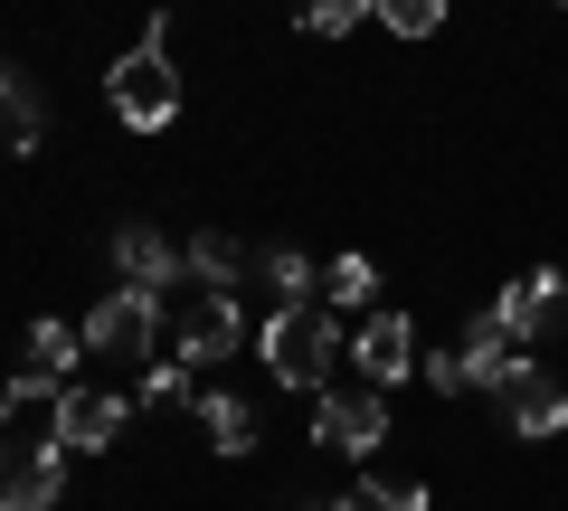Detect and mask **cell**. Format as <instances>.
Listing matches in <instances>:
<instances>
[{"mask_svg":"<svg viewBox=\"0 0 568 511\" xmlns=\"http://www.w3.org/2000/svg\"><path fill=\"white\" fill-rule=\"evenodd\" d=\"M104 114H114L123 133H171V123H181V67H171V48H162V20L142 29V48H123V58L104 67Z\"/></svg>","mask_w":568,"mask_h":511,"instance_id":"obj_1","label":"cell"},{"mask_svg":"<svg viewBox=\"0 0 568 511\" xmlns=\"http://www.w3.org/2000/svg\"><path fill=\"white\" fill-rule=\"evenodd\" d=\"M342 350H351V331H342V313H332L323 294H313V304H275V323H265V369H275L284 389L323 398Z\"/></svg>","mask_w":568,"mask_h":511,"instance_id":"obj_2","label":"cell"},{"mask_svg":"<svg viewBox=\"0 0 568 511\" xmlns=\"http://www.w3.org/2000/svg\"><path fill=\"white\" fill-rule=\"evenodd\" d=\"M67 446L58 436H0V511H58Z\"/></svg>","mask_w":568,"mask_h":511,"instance_id":"obj_3","label":"cell"},{"mask_svg":"<svg viewBox=\"0 0 568 511\" xmlns=\"http://www.w3.org/2000/svg\"><path fill=\"white\" fill-rule=\"evenodd\" d=\"M313 446H332V454H379L388 446V389H323L313 398Z\"/></svg>","mask_w":568,"mask_h":511,"instance_id":"obj_4","label":"cell"},{"mask_svg":"<svg viewBox=\"0 0 568 511\" xmlns=\"http://www.w3.org/2000/svg\"><path fill=\"white\" fill-rule=\"evenodd\" d=\"M85 350H95V360H142V350H152V331H162V294H104L95 313H85Z\"/></svg>","mask_w":568,"mask_h":511,"instance_id":"obj_5","label":"cell"},{"mask_svg":"<svg viewBox=\"0 0 568 511\" xmlns=\"http://www.w3.org/2000/svg\"><path fill=\"white\" fill-rule=\"evenodd\" d=\"M77 360H85V331H77V323H29V341H20V379H10V389H20V408H39V398L77 389V379H67Z\"/></svg>","mask_w":568,"mask_h":511,"instance_id":"obj_6","label":"cell"},{"mask_svg":"<svg viewBox=\"0 0 568 511\" xmlns=\"http://www.w3.org/2000/svg\"><path fill=\"white\" fill-rule=\"evenodd\" d=\"M493 398H503L511 436H530V446H540V436H559V427H568V389H559V379H549L540 360H521V369H511V379H503V389H493Z\"/></svg>","mask_w":568,"mask_h":511,"instance_id":"obj_7","label":"cell"},{"mask_svg":"<svg viewBox=\"0 0 568 511\" xmlns=\"http://www.w3.org/2000/svg\"><path fill=\"white\" fill-rule=\"evenodd\" d=\"M351 360H361L369 389H398L407 369H417V323H407V313H369V323L351 331Z\"/></svg>","mask_w":568,"mask_h":511,"instance_id":"obj_8","label":"cell"},{"mask_svg":"<svg viewBox=\"0 0 568 511\" xmlns=\"http://www.w3.org/2000/svg\"><path fill=\"white\" fill-rule=\"evenodd\" d=\"M114 266H123V285H133V294H162L171 275H181V246H171L152 218H123L114 227Z\"/></svg>","mask_w":568,"mask_h":511,"instance_id":"obj_9","label":"cell"},{"mask_svg":"<svg viewBox=\"0 0 568 511\" xmlns=\"http://www.w3.org/2000/svg\"><path fill=\"white\" fill-rule=\"evenodd\" d=\"M493 323L511 331V350H530L549 323H559V275H549V266H540V275H511L503 304H493Z\"/></svg>","mask_w":568,"mask_h":511,"instance_id":"obj_10","label":"cell"},{"mask_svg":"<svg viewBox=\"0 0 568 511\" xmlns=\"http://www.w3.org/2000/svg\"><path fill=\"white\" fill-rule=\"evenodd\" d=\"M123 436V398H104V389H58V446L67 454H95V446H114Z\"/></svg>","mask_w":568,"mask_h":511,"instance_id":"obj_11","label":"cell"},{"mask_svg":"<svg viewBox=\"0 0 568 511\" xmlns=\"http://www.w3.org/2000/svg\"><path fill=\"white\" fill-rule=\"evenodd\" d=\"M237 341H246V313L227 304V294H200V304L181 313V350H171V360H227Z\"/></svg>","mask_w":568,"mask_h":511,"instance_id":"obj_12","label":"cell"},{"mask_svg":"<svg viewBox=\"0 0 568 511\" xmlns=\"http://www.w3.org/2000/svg\"><path fill=\"white\" fill-rule=\"evenodd\" d=\"M237 266H246V246L227 237V227H200V237L181 246V275H190L200 294H227V285H237Z\"/></svg>","mask_w":568,"mask_h":511,"instance_id":"obj_13","label":"cell"},{"mask_svg":"<svg viewBox=\"0 0 568 511\" xmlns=\"http://www.w3.org/2000/svg\"><path fill=\"white\" fill-rule=\"evenodd\" d=\"M465 369H474V389H503L511 369H521V360H511V331L493 323V313H474V323H465Z\"/></svg>","mask_w":568,"mask_h":511,"instance_id":"obj_14","label":"cell"},{"mask_svg":"<svg viewBox=\"0 0 568 511\" xmlns=\"http://www.w3.org/2000/svg\"><path fill=\"white\" fill-rule=\"evenodd\" d=\"M200 427H209V446H219V454L256 446V408H246V398H200Z\"/></svg>","mask_w":568,"mask_h":511,"instance_id":"obj_15","label":"cell"},{"mask_svg":"<svg viewBox=\"0 0 568 511\" xmlns=\"http://www.w3.org/2000/svg\"><path fill=\"white\" fill-rule=\"evenodd\" d=\"M0 143H10V152H29V143H39V95H29V85L10 76V67H0Z\"/></svg>","mask_w":568,"mask_h":511,"instance_id":"obj_16","label":"cell"},{"mask_svg":"<svg viewBox=\"0 0 568 511\" xmlns=\"http://www.w3.org/2000/svg\"><path fill=\"white\" fill-rule=\"evenodd\" d=\"M265 285H275L284 294V304H313V256H294V246H265Z\"/></svg>","mask_w":568,"mask_h":511,"instance_id":"obj_17","label":"cell"},{"mask_svg":"<svg viewBox=\"0 0 568 511\" xmlns=\"http://www.w3.org/2000/svg\"><path fill=\"white\" fill-rule=\"evenodd\" d=\"M369 294H379V266H369V256H332L323 304H369Z\"/></svg>","mask_w":568,"mask_h":511,"instance_id":"obj_18","label":"cell"},{"mask_svg":"<svg viewBox=\"0 0 568 511\" xmlns=\"http://www.w3.org/2000/svg\"><path fill=\"white\" fill-rule=\"evenodd\" d=\"M379 20L398 29V39H436V29H446V10H436V0H388Z\"/></svg>","mask_w":568,"mask_h":511,"instance_id":"obj_19","label":"cell"},{"mask_svg":"<svg viewBox=\"0 0 568 511\" xmlns=\"http://www.w3.org/2000/svg\"><path fill=\"white\" fill-rule=\"evenodd\" d=\"M332 511H426V492H388V483H351Z\"/></svg>","mask_w":568,"mask_h":511,"instance_id":"obj_20","label":"cell"},{"mask_svg":"<svg viewBox=\"0 0 568 511\" xmlns=\"http://www.w3.org/2000/svg\"><path fill=\"white\" fill-rule=\"evenodd\" d=\"M142 398H171V408H181L190 398V360H152L142 369Z\"/></svg>","mask_w":568,"mask_h":511,"instance_id":"obj_21","label":"cell"},{"mask_svg":"<svg viewBox=\"0 0 568 511\" xmlns=\"http://www.w3.org/2000/svg\"><path fill=\"white\" fill-rule=\"evenodd\" d=\"M304 29H313V39H351L361 10H351V0H323V10H304Z\"/></svg>","mask_w":568,"mask_h":511,"instance_id":"obj_22","label":"cell"},{"mask_svg":"<svg viewBox=\"0 0 568 511\" xmlns=\"http://www.w3.org/2000/svg\"><path fill=\"white\" fill-rule=\"evenodd\" d=\"M426 379H436V389H446V398H465V389H474V369H465V350H436V360H426Z\"/></svg>","mask_w":568,"mask_h":511,"instance_id":"obj_23","label":"cell"}]
</instances>
